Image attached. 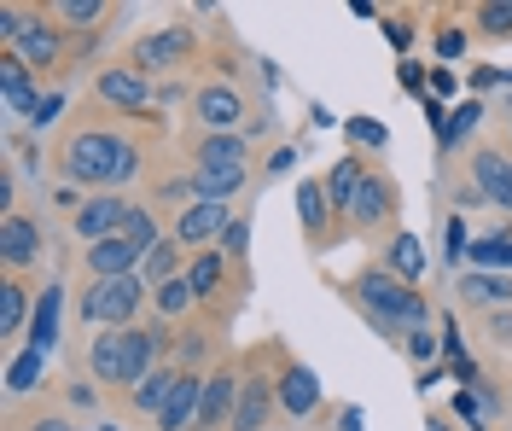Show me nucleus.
Masks as SVG:
<instances>
[{"label": "nucleus", "mask_w": 512, "mask_h": 431, "mask_svg": "<svg viewBox=\"0 0 512 431\" xmlns=\"http://www.w3.org/2000/svg\"><path fill=\"white\" fill-rule=\"evenodd\" d=\"M99 12H105L99 0H64L59 6V18H70V24H99Z\"/></svg>", "instance_id": "39"}, {"label": "nucleus", "mask_w": 512, "mask_h": 431, "mask_svg": "<svg viewBox=\"0 0 512 431\" xmlns=\"http://www.w3.org/2000/svg\"><path fill=\"white\" fill-rule=\"evenodd\" d=\"M59 111H64V94H41V105L30 111V123H35V129H47V123H53Z\"/></svg>", "instance_id": "42"}, {"label": "nucleus", "mask_w": 512, "mask_h": 431, "mask_svg": "<svg viewBox=\"0 0 512 431\" xmlns=\"http://www.w3.org/2000/svg\"><path fill=\"white\" fill-rule=\"evenodd\" d=\"M30 431H64V426H59V420H35Z\"/></svg>", "instance_id": "52"}, {"label": "nucleus", "mask_w": 512, "mask_h": 431, "mask_svg": "<svg viewBox=\"0 0 512 431\" xmlns=\"http://www.w3.org/2000/svg\"><path fill=\"white\" fill-rule=\"evenodd\" d=\"M274 397H280V408H286L291 420H303V414H315L320 408V373L303 362H291L286 373H280V385H274Z\"/></svg>", "instance_id": "8"}, {"label": "nucleus", "mask_w": 512, "mask_h": 431, "mask_svg": "<svg viewBox=\"0 0 512 431\" xmlns=\"http://www.w3.org/2000/svg\"><path fill=\"white\" fill-rule=\"evenodd\" d=\"M0 105H6L12 117H30L35 105H41V94H35V82H30V65H24L18 53L0 59Z\"/></svg>", "instance_id": "9"}, {"label": "nucleus", "mask_w": 512, "mask_h": 431, "mask_svg": "<svg viewBox=\"0 0 512 431\" xmlns=\"http://www.w3.org/2000/svg\"><path fill=\"white\" fill-rule=\"evenodd\" d=\"M12 53H18L30 70H47L53 59H59V30H53V24H41V18H30V30H24V41H18Z\"/></svg>", "instance_id": "20"}, {"label": "nucleus", "mask_w": 512, "mask_h": 431, "mask_svg": "<svg viewBox=\"0 0 512 431\" xmlns=\"http://www.w3.org/2000/svg\"><path fill=\"white\" fill-rule=\"evenodd\" d=\"M117 362H123V338H117V332H99L94 350H88V367H94V379L117 385Z\"/></svg>", "instance_id": "26"}, {"label": "nucleus", "mask_w": 512, "mask_h": 431, "mask_svg": "<svg viewBox=\"0 0 512 431\" xmlns=\"http://www.w3.org/2000/svg\"><path fill=\"white\" fill-rule=\"evenodd\" d=\"M192 111H198V123H204L210 134H233V129H239V117H245V100H239V88L210 82V88L192 100Z\"/></svg>", "instance_id": "6"}, {"label": "nucleus", "mask_w": 512, "mask_h": 431, "mask_svg": "<svg viewBox=\"0 0 512 431\" xmlns=\"http://www.w3.org/2000/svg\"><path fill=\"white\" fill-rule=\"evenodd\" d=\"M478 24L489 35H512V0H489V6H478Z\"/></svg>", "instance_id": "37"}, {"label": "nucleus", "mask_w": 512, "mask_h": 431, "mask_svg": "<svg viewBox=\"0 0 512 431\" xmlns=\"http://www.w3.org/2000/svg\"><path fill=\"white\" fill-rule=\"evenodd\" d=\"M134 169H140V152H134V146L123 140V152H117V169H111V181H105V187H123Z\"/></svg>", "instance_id": "41"}, {"label": "nucleus", "mask_w": 512, "mask_h": 431, "mask_svg": "<svg viewBox=\"0 0 512 431\" xmlns=\"http://www.w3.org/2000/svg\"><path fill=\"white\" fill-rule=\"evenodd\" d=\"M239 391H245V379L222 367V373H210L204 379V397H198V431H216L222 420H233V408H239Z\"/></svg>", "instance_id": "4"}, {"label": "nucleus", "mask_w": 512, "mask_h": 431, "mask_svg": "<svg viewBox=\"0 0 512 431\" xmlns=\"http://www.w3.org/2000/svg\"><path fill=\"white\" fill-rule=\"evenodd\" d=\"M390 210H396V193H390V181H384V175H361V187H355V199H350V222L373 228V222H384Z\"/></svg>", "instance_id": "14"}, {"label": "nucleus", "mask_w": 512, "mask_h": 431, "mask_svg": "<svg viewBox=\"0 0 512 431\" xmlns=\"http://www.w3.org/2000/svg\"><path fill=\"white\" fill-rule=\"evenodd\" d=\"M384 35H390V47H408L414 35H408V24H384Z\"/></svg>", "instance_id": "51"}, {"label": "nucleus", "mask_w": 512, "mask_h": 431, "mask_svg": "<svg viewBox=\"0 0 512 431\" xmlns=\"http://www.w3.org/2000/svg\"><path fill=\"white\" fill-rule=\"evenodd\" d=\"M123 239H128V245H134V251H140V263L152 257V245H158V228H152V216H146L140 204L128 210V222H123Z\"/></svg>", "instance_id": "31"}, {"label": "nucleus", "mask_w": 512, "mask_h": 431, "mask_svg": "<svg viewBox=\"0 0 512 431\" xmlns=\"http://www.w3.org/2000/svg\"><path fill=\"white\" fill-rule=\"evenodd\" d=\"M41 362H47V356H35V350H24L18 362L6 367V391H12V397H24V391H30L35 379H41Z\"/></svg>", "instance_id": "33"}, {"label": "nucleus", "mask_w": 512, "mask_h": 431, "mask_svg": "<svg viewBox=\"0 0 512 431\" xmlns=\"http://www.w3.org/2000/svg\"><path fill=\"white\" fill-rule=\"evenodd\" d=\"M437 53H443V59H460V53H466V30H443L437 35Z\"/></svg>", "instance_id": "43"}, {"label": "nucleus", "mask_w": 512, "mask_h": 431, "mask_svg": "<svg viewBox=\"0 0 512 431\" xmlns=\"http://www.w3.org/2000/svg\"><path fill=\"white\" fill-rule=\"evenodd\" d=\"M478 117H483V105H478V100H466L460 111H454V117H448V129H443V146H454L460 134H472V129H478Z\"/></svg>", "instance_id": "36"}, {"label": "nucleus", "mask_w": 512, "mask_h": 431, "mask_svg": "<svg viewBox=\"0 0 512 431\" xmlns=\"http://www.w3.org/2000/svg\"><path fill=\"white\" fill-rule=\"evenodd\" d=\"M402 88H408V94H419V88H425V70H419V65H402Z\"/></svg>", "instance_id": "50"}, {"label": "nucleus", "mask_w": 512, "mask_h": 431, "mask_svg": "<svg viewBox=\"0 0 512 431\" xmlns=\"http://www.w3.org/2000/svg\"><path fill=\"white\" fill-rule=\"evenodd\" d=\"M117 152H123V140H117V134L88 129V134H76V140H70L64 169H70L76 181H88V187H105V181H111V169H117Z\"/></svg>", "instance_id": "3"}, {"label": "nucleus", "mask_w": 512, "mask_h": 431, "mask_svg": "<svg viewBox=\"0 0 512 431\" xmlns=\"http://www.w3.org/2000/svg\"><path fill=\"white\" fill-rule=\"evenodd\" d=\"M268 408H274V385L268 379H245V391H239V408H233V431H262L268 420Z\"/></svg>", "instance_id": "18"}, {"label": "nucleus", "mask_w": 512, "mask_h": 431, "mask_svg": "<svg viewBox=\"0 0 512 431\" xmlns=\"http://www.w3.org/2000/svg\"><path fill=\"white\" fill-rule=\"evenodd\" d=\"M431 431H454V426H448V420H431Z\"/></svg>", "instance_id": "53"}, {"label": "nucleus", "mask_w": 512, "mask_h": 431, "mask_svg": "<svg viewBox=\"0 0 512 431\" xmlns=\"http://www.w3.org/2000/svg\"><path fill=\"white\" fill-rule=\"evenodd\" d=\"M59 303H64L59 286H47L41 303H35V321H30V350H35V356H47V350L59 344Z\"/></svg>", "instance_id": "19"}, {"label": "nucleus", "mask_w": 512, "mask_h": 431, "mask_svg": "<svg viewBox=\"0 0 512 431\" xmlns=\"http://www.w3.org/2000/svg\"><path fill=\"white\" fill-rule=\"evenodd\" d=\"M175 257H181V239H158V245H152V257L140 263V280H146V286L175 280Z\"/></svg>", "instance_id": "27"}, {"label": "nucleus", "mask_w": 512, "mask_h": 431, "mask_svg": "<svg viewBox=\"0 0 512 431\" xmlns=\"http://www.w3.org/2000/svg\"><path fill=\"white\" fill-rule=\"evenodd\" d=\"M443 356H448V362H466V344H460V327H443Z\"/></svg>", "instance_id": "45"}, {"label": "nucleus", "mask_w": 512, "mask_h": 431, "mask_svg": "<svg viewBox=\"0 0 512 431\" xmlns=\"http://www.w3.org/2000/svg\"><path fill=\"white\" fill-rule=\"evenodd\" d=\"M105 431H117V426H105Z\"/></svg>", "instance_id": "54"}, {"label": "nucleus", "mask_w": 512, "mask_h": 431, "mask_svg": "<svg viewBox=\"0 0 512 431\" xmlns=\"http://www.w3.org/2000/svg\"><path fill=\"white\" fill-rule=\"evenodd\" d=\"M99 94L111 105H123V111H140V105L152 100V88H146L140 70H99Z\"/></svg>", "instance_id": "17"}, {"label": "nucleus", "mask_w": 512, "mask_h": 431, "mask_svg": "<svg viewBox=\"0 0 512 431\" xmlns=\"http://www.w3.org/2000/svg\"><path fill=\"white\" fill-rule=\"evenodd\" d=\"M24 321H35V315H30V292H24L18 280H6V286H0V332L12 338Z\"/></svg>", "instance_id": "25"}, {"label": "nucleus", "mask_w": 512, "mask_h": 431, "mask_svg": "<svg viewBox=\"0 0 512 431\" xmlns=\"http://www.w3.org/2000/svg\"><path fill=\"white\" fill-rule=\"evenodd\" d=\"M460 298L495 309V303H512V280L507 274H460Z\"/></svg>", "instance_id": "22"}, {"label": "nucleus", "mask_w": 512, "mask_h": 431, "mask_svg": "<svg viewBox=\"0 0 512 431\" xmlns=\"http://www.w3.org/2000/svg\"><path fill=\"white\" fill-rule=\"evenodd\" d=\"M0 257H6V268H24L41 257V228L30 216H6L0 222Z\"/></svg>", "instance_id": "13"}, {"label": "nucleus", "mask_w": 512, "mask_h": 431, "mask_svg": "<svg viewBox=\"0 0 512 431\" xmlns=\"http://www.w3.org/2000/svg\"><path fill=\"white\" fill-rule=\"evenodd\" d=\"M198 397H204V379H192V367H181V379H175V391H169V402L158 414V431L198 426Z\"/></svg>", "instance_id": "11"}, {"label": "nucleus", "mask_w": 512, "mask_h": 431, "mask_svg": "<svg viewBox=\"0 0 512 431\" xmlns=\"http://www.w3.org/2000/svg\"><path fill=\"white\" fill-rule=\"evenodd\" d=\"M128 210H134V204L99 193V199H88L82 210H76V233H82L88 245H99V239H117V233H123V222H128Z\"/></svg>", "instance_id": "7"}, {"label": "nucleus", "mask_w": 512, "mask_h": 431, "mask_svg": "<svg viewBox=\"0 0 512 431\" xmlns=\"http://www.w3.org/2000/svg\"><path fill=\"white\" fill-rule=\"evenodd\" d=\"M198 169H245V140L239 134H204Z\"/></svg>", "instance_id": "21"}, {"label": "nucleus", "mask_w": 512, "mask_h": 431, "mask_svg": "<svg viewBox=\"0 0 512 431\" xmlns=\"http://www.w3.org/2000/svg\"><path fill=\"white\" fill-rule=\"evenodd\" d=\"M175 379H181V367H158V373H152V379H146V385L134 391V408L158 420V414H163V402H169V391H175Z\"/></svg>", "instance_id": "24"}, {"label": "nucleus", "mask_w": 512, "mask_h": 431, "mask_svg": "<svg viewBox=\"0 0 512 431\" xmlns=\"http://www.w3.org/2000/svg\"><path fill=\"white\" fill-rule=\"evenodd\" d=\"M472 187L483 199H495L501 210H512V158L507 152H478L472 158Z\"/></svg>", "instance_id": "10"}, {"label": "nucleus", "mask_w": 512, "mask_h": 431, "mask_svg": "<svg viewBox=\"0 0 512 431\" xmlns=\"http://www.w3.org/2000/svg\"><path fill=\"white\" fill-rule=\"evenodd\" d=\"M355 298H361L367 321H373L379 332H396V327L419 332L425 327V298H419L408 280H396L390 268H367V274L355 280Z\"/></svg>", "instance_id": "1"}, {"label": "nucleus", "mask_w": 512, "mask_h": 431, "mask_svg": "<svg viewBox=\"0 0 512 431\" xmlns=\"http://www.w3.org/2000/svg\"><path fill=\"white\" fill-rule=\"evenodd\" d=\"M338 431H367V414H361V408H344V414H338Z\"/></svg>", "instance_id": "49"}, {"label": "nucleus", "mask_w": 512, "mask_h": 431, "mask_svg": "<svg viewBox=\"0 0 512 431\" xmlns=\"http://www.w3.org/2000/svg\"><path fill=\"white\" fill-rule=\"evenodd\" d=\"M291 164H297V146H280V152L268 158V175H286Z\"/></svg>", "instance_id": "47"}, {"label": "nucleus", "mask_w": 512, "mask_h": 431, "mask_svg": "<svg viewBox=\"0 0 512 431\" xmlns=\"http://www.w3.org/2000/svg\"><path fill=\"white\" fill-rule=\"evenodd\" d=\"M187 53H192V35L175 24V30H158V35H146V41H134V70H140V76H152V70H175Z\"/></svg>", "instance_id": "5"}, {"label": "nucleus", "mask_w": 512, "mask_h": 431, "mask_svg": "<svg viewBox=\"0 0 512 431\" xmlns=\"http://www.w3.org/2000/svg\"><path fill=\"white\" fill-rule=\"evenodd\" d=\"M466 263H478V268H501V274H512V239H507V233L472 239V257H466Z\"/></svg>", "instance_id": "28"}, {"label": "nucleus", "mask_w": 512, "mask_h": 431, "mask_svg": "<svg viewBox=\"0 0 512 431\" xmlns=\"http://www.w3.org/2000/svg\"><path fill=\"white\" fill-rule=\"evenodd\" d=\"M355 187H361V164H355V158H338V164H332V181H326V199L338 204V210H350Z\"/></svg>", "instance_id": "30"}, {"label": "nucleus", "mask_w": 512, "mask_h": 431, "mask_svg": "<svg viewBox=\"0 0 512 431\" xmlns=\"http://www.w3.org/2000/svg\"><path fill=\"white\" fill-rule=\"evenodd\" d=\"M222 251L227 257H251V216H233V222H227Z\"/></svg>", "instance_id": "38"}, {"label": "nucleus", "mask_w": 512, "mask_h": 431, "mask_svg": "<svg viewBox=\"0 0 512 431\" xmlns=\"http://www.w3.org/2000/svg\"><path fill=\"white\" fill-rule=\"evenodd\" d=\"M454 408H460V420H466V426H483V414H478V402H472V391H460V397H454Z\"/></svg>", "instance_id": "46"}, {"label": "nucleus", "mask_w": 512, "mask_h": 431, "mask_svg": "<svg viewBox=\"0 0 512 431\" xmlns=\"http://www.w3.org/2000/svg\"><path fill=\"white\" fill-rule=\"evenodd\" d=\"M326 187H320V181H303V187H297V216H303V228L315 233L320 222H326Z\"/></svg>", "instance_id": "32"}, {"label": "nucleus", "mask_w": 512, "mask_h": 431, "mask_svg": "<svg viewBox=\"0 0 512 431\" xmlns=\"http://www.w3.org/2000/svg\"><path fill=\"white\" fill-rule=\"evenodd\" d=\"M187 280H192V292H198V298H210V292L222 286V257H198V263L187 268Z\"/></svg>", "instance_id": "34"}, {"label": "nucleus", "mask_w": 512, "mask_h": 431, "mask_svg": "<svg viewBox=\"0 0 512 431\" xmlns=\"http://www.w3.org/2000/svg\"><path fill=\"white\" fill-rule=\"evenodd\" d=\"M88 268H94V280H123V274H140V251L117 233V239L88 245Z\"/></svg>", "instance_id": "12"}, {"label": "nucleus", "mask_w": 512, "mask_h": 431, "mask_svg": "<svg viewBox=\"0 0 512 431\" xmlns=\"http://www.w3.org/2000/svg\"><path fill=\"white\" fill-rule=\"evenodd\" d=\"M408 356H414V362H437V356H443V344L419 327V332H408Z\"/></svg>", "instance_id": "40"}, {"label": "nucleus", "mask_w": 512, "mask_h": 431, "mask_svg": "<svg viewBox=\"0 0 512 431\" xmlns=\"http://www.w3.org/2000/svg\"><path fill=\"white\" fill-rule=\"evenodd\" d=\"M152 303H158V315H187L192 303H198V292H192L187 274H175V280H163L158 292H152Z\"/></svg>", "instance_id": "29"}, {"label": "nucleus", "mask_w": 512, "mask_h": 431, "mask_svg": "<svg viewBox=\"0 0 512 431\" xmlns=\"http://www.w3.org/2000/svg\"><path fill=\"white\" fill-rule=\"evenodd\" d=\"M390 274H396V280H419V274H425V245H419V233H396V239H390Z\"/></svg>", "instance_id": "23"}, {"label": "nucleus", "mask_w": 512, "mask_h": 431, "mask_svg": "<svg viewBox=\"0 0 512 431\" xmlns=\"http://www.w3.org/2000/svg\"><path fill=\"white\" fill-rule=\"evenodd\" d=\"M245 187V169H192L187 175V199L192 204H227Z\"/></svg>", "instance_id": "16"}, {"label": "nucleus", "mask_w": 512, "mask_h": 431, "mask_svg": "<svg viewBox=\"0 0 512 431\" xmlns=\"http://www.w3.org/2000/svg\"><path fill=\"white\" fill-rule=\"evenodd\" d=\"M431 94H437V100L454 94V70H431Z\"/></svg>", "instance_id": "48"}, {"label": "nucleus", "mask_w": 512, "mask_h": 431, "mask_svg": "<svg viewBox=\"0 0 512 431\" xmlns=\"http://www.w3.org/2000/svg\"><path fill=\"white\" fill-rule=\"evenodd\" d=\"M443 245H448V263H454V268H460V257H472V233H466L460 216H448V222H443Z\"/></svg>", "instance_id": "35"}, {"label": "nucleus", "mask_w": 512, "mask_h": 431, "mask_svg": "<svg viewBox=\"0 0 512 431\" xmlns=\"http://www.w3.org/2000/svg\"><path fill=\"white\" fill-rule=\"evenodd\" d=\"M350 134H355V140H367V146H384V129H379V123H367V117H355Z\"/></svg>", "instance_id": "44"}, {"label": "nucleus", "mask_w": 512, "mask_h": 431, "mask_svg": "<svg viewBox=\"0 0 512 431\" xmlns=\"http://www.w3.org/2000/svg\"><path fill=\"white\" fill-rule=\"evenodd\" d=\"M227 204H192V210H181V222H175V239L181 245H204V239H222L227 233Z\"/></svg>", "instance_id": "15"}, {"label": "nucleus", "mask_w": 512, "mask_h": 431, "mask_svg": "<svg viewBox=\"0 0 512 431\" xmlns=\"http://www.w3.org/2000/svg\"><path fill=\"white\" fill-rule=\"evenodd\" d=\"M146 303V280L140 274H123V280H94L88 298H82V315L99 321L105 332H123L134 327V309Z\"/></svg>", "instance_id": "2"}]
</instances>
